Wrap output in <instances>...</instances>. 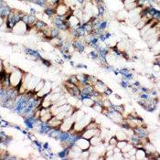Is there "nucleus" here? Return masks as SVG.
<instances>
[{"instance_id": "f03ea898", "label": "nucleus", "mask_w": 160, "mask_h": 160, "mask_svg": "<svg viewBox=\"0 0 160 160\" xmlns=\"http://www.w3.org/2000/svg\"><path fill=\"white\" fill-rule=\"evenodd\" d=\"M28 29H29V27L27 23L23 20H19L13 26V28H11V31L15 34H18V35H25V34L28 32Z\"/></svg>"}, {"instance_id": "f8f14e48", "label": "nucleus", "mask_w": 160, "mask_h": 160, "mask_svg": "<svg viewBox=\"0 0 160 160\" xmlns=\"http://www.w3.org/2000/svg\"><path fill=\"white\" fill-rule=\"evenodd\" d=\"M116 19L119 21V22H123L125 19L128 18V12L125 9H123V10H120L116 13V16H115Z\"/></svg>"}, {"instance_id": "a878e982", "label": "nucleus", "mask_w": 160, "mask_h": 160, "mask_svg": "<svg viewBox=\"0 0 160 160\" xmlns=\"http://www.w3.org/2000/svg\"><path fill=\"white\" fill-rule=\"evenodd\" d=\"M4 71V65H3V61L0 59V72Z\"/></svg>"}, {"instance_id": "a211bd4d", "label": "nucleus", "mask_w": 160, "mask_h": 160, "mask_svg": "<svg viewBox=\"0 0 160 160\" xmlns=\"http://www.w3.org/2000/svg\"><path fill=\"white\" fill-rule=\"evenodd\" d=\"M138 7V5H137V2H134V3H130V4H126L124 5V9L127 11V12H129V11L134 9L135 7Z\"/></svg>"}, {"instance_id": "4468645a", "label": "nucleus", "mask_w": 160, "mask_h": 160, "mask_svg": "<svg viewBox=\"0 0 160 160\" xmlns=\"http://www.w3.org/2000/svg\"><path fill=\"white\" fill-rule=\"evenodd\" d=\"M114 136L117 139V141H122V140H127L128 141V137L125 134L124 130H119L117 131L115 134H114Z\"/></svg>"}, {"instance_id": "20e7f679", "label": "nucleus", "mask_w": 160, "mask_h": 160, "mask_svg": "<svg viewBox=\"0 0 160 160\" xmlns=\"http://www.w3.org/2000/svg\"><path fill=\"white\" fill-rule=\"evenodd\" d=\"M75 145H77L80 149L82 151L83 150H88L89 148L91 147V144H90V141L86 138H83L82 136H79L76 138V140L74 141V144Z\"/></svg>"}, {"instance_id": "6e6552de", "label": "nucleus", "mask_w": 160, "mask_h": 160, "mask_svg": "<svg viewBox=\"0 0 160 160\" xmlns=\"http://www.w3.org/2000/svg\"><path fill=\"white\" fill-rule=\"evenodd\" d=\"M61 120L57 119L55 116H52L51 119H50L47 123V126H49L50 128H52V129H59L60 125L61 124Z\"/></svg>"}, {"instance_id": "1a4fd4ad", "label": "nucleus", "mask_w": 160, "mask_h": 160, "mask_svg": "<svg viewBox=\"0 0 160 160\" xmlns=\"http://www.w3.org/2000/svg\"><path fill=\"white\" fill-rule=\"evenodd\" d=\"M134 156H135V160H144V159H146L147 154L143 147L136 148L135 153H134Z\"/></svg>"}, {"instance_id": "5701e85b", "label": "nucleus", "mask_w": 160, "mask_h": 160, "mask_svg": "<svg viewBox=\"0 0 160 160\" xmlns=\"http://www.w3.org/2000/svg\"><path fill=\"white\" fill-rule=\"evenodd\" d=\"M128 143V141L127 140H122V141H117V144H116V146L119 148V149L121 150L122 148L126 145Z\"/></svg>"}, {"instance_id": "412c9836", "label": "nucleus", "mask_w": 160, "mask_h": 160, "mask_svg": "<svg viewBox=\"0 0 160 160\" xmlns=\"http://www.w3.org/2000/svg\"><path fill=\"white\" fill-rule=\"evenodd\" d=\"M116 144H117V139L115 138V136L113 135L111 138L109 139V141H108V145H110L114 147V146H116Z\"/></svg>"}, {"instance_id": "aec40b11", "label": "nucleus", "mask_w": 160, "mask_h": 160, "mask_svg": "<svg viewBox=\"0 0 160 160\" xmlns=\"http://www.w3.org/2000/svg\"><path fill=\"white\" fill-rule=\"evenodd\" d=\"M55 117H56L57 119H59V120L62 121L63 119H65V118H66V111L60 112L58 114H56V115H55Z\"/></svg>"}, {"instance_id": "393cba45", "label": "nucleus", "mask_w": 160, "mask_h": 160, "mask_svg": "<svg viewBox=\"0 0 160 160\" xmlns=\"http://www.w3.org/2000/svg\"><path fill=\"white\" fill-rule=\"evenodd\" d=\"M123 5H126V4H130V3H134L137 2V0H123Z\"/></svg>"}, {"instance_id": "423d86ee", "label": "nucleus", "mask_w": 160, "mask_h": 160, "mask_svg": "<svg viewBox=\"0 0 160 160\" xmlns=\"http://www.w3.org/2000/svg\"><path fill=\"white\" fill-rule=\"evenodd\" d=\"M66 23H67V25L69 27V28H76L77 27H79L80 25H82V23H81V20H80L77 17H75L74 15H71V16H69L67 18H66ZM68 28V29H69Z\"/></svg>"}, {"instance_id": "dca6fc26", "label": "nucleus", "mask_w": 160, "mask_h": 160, "mask_svg": "<svg viewBox=\"0 0 160 160\" xmlns=\"http://www.w3.org/2000/svg\"><path fill=\"white\" fill-rule=\"evenodd\" d=\"M94 109V111H95L96 113H102V109H104V106H102V104H101V102H95L94 104L93 105V107H91Z\"/></svg>"}, {"instance_id": "39448f33", "label": "nucleus", "mask_w": 160, "mask_h": 160, "mask_svg": "<svg viewBox=\"0 0 160 160\" xmlns=\"http://www.w3.org/2000/svg\"><path fill=\"white\" fill-rule=\"evenodd\" d=\"M51 91H52V83L50 82L47 81V82H45L44 86L42 87V89L39 91V93L36 94V95L39 99H42L47 94H50Z\"/></svg>"}, {"instance_id": "0eeeda50", "label": "nucleus", "mask_w": 160, "mask_h": 160, "mask_svg": "<svg viewBox=\"0 0 160 160\" xmlns=\"http://www.w3.org/2000/svg\"><path fill=\"white\" fill-rule=\"evenodd\" d=\"M94 89L96 93H98L100 94H105V93L109 89V87L102 81H99L98 80V81L96 82V83L94 85Z\"/></svg>"}, {"instance_id": "4be33fe9", "label": "nucleus", "mask_w": 160, "mask_h": 160, "mask_svg": "<svg viewBox=\"0 0 160 160\" xmlns=\"http://www.w3.org/2000/svg\"><path fill=\"white\" fill-rule=\"evenodd\" d=\"M113 159H117V160H123V153H122V152L113 153Z\"/></svg>"}, {"instance_id": "9d476101", "label": "nucleus", "mask_w": 160, "mask_h": 160, "mask_svg": "<svg viewBox=\"0 0 160 160\" xmlns=\"http://www.w3.org/2000/svg\"><path fill=\"white\" fill-rule=\"evenodd\" d=\"M81 101L83 102V104L86 107H90L91 108L93 107V105L94 104V102L95 101L94 100L93 97H91V96H83L81 98Z\"/></svg>"}, {"instance_id": "7ed1b4c3", "label": "nucleus", "mask_w": 160, "mask_h": 160, "mask_svg": "<svg viewBox=\"0 0 160 160\" xmlns=\"http://www.w3.org/2000/svg\"><path fill=\"white\" fill-rule=\"evenodd\" d=\"M74 123H75V118H74L73 115L66 117L65 119L62 120L61 124L60 125L59 129H60L61 132H68V131H70L71 129L73 128Z\"/></svg>"}, {"instance_id": "9b49d317", "label": "nucleus", "mask_w": 160, "mask_h": 160, "mask_svg": "<svg viewBox=\"0 0 160 160\" xmlns=\"http://www.w3.org/2000/svg\"><path fill=\"white\" fill-rule=\"evenodd\" d=\"M40 81L39 78H37L35 76H31L30 80L28 81V83H27V88H28V91H33V89L35 88V86L37 85V83Z\"/></svg>"}, {"instance_id": "2eb2a0df", "label": "nucleus", "mask_w": 160, "mask_h": 160, "mask_svg": "<svg viewBox=\"0 0 160 160\" xmlns=\"http://www.w3.org/2000/svg\"><path fill=\"white\" fill-rule=\"evenodd\" d=\"M68 104L67 98H66L64 95H62L58 101H57L56 102H54V104H55L56 106H62V105H65V104Z\"/></svg>"}, {"instance_id": "bb28decb", "label": "nucleus", "mask_w": 160, "mask_h": 160, "mask_svg": "<svg viewBox=\"0 0 160 160\" xmlns=\"http://www.w3.org/2000/svg\"><path fill=\"white\" fill-rule=\"evenodd\" d=\"M121 1H123V0H121Z\"/></svg>"}, {"instance_id": "6ab92c4d", "label": "nucleus", "mask_w": 160, "mask_h": 160, "mask_svg": "<svg viewBox=\"0 0 160 160\" xmlns=\"http://www.w3.org/2000/svg\"><path fill=\"white\" fill-rule=\"evenodd\" d=\"M90 154H91V152H90L89 149H88V150H83V151H82L81 156H80V159H88L89 156H90Z\"/></svg>"}, {"instance_id": "ddd939ff", "label": "nucleus", "mask_w": 160, "mask_h": 160, "mask_svg": "<svg viewBox=\"0 0 160 160\" xmlns=\"http://www.w3.org/2000/svg\"><path fill=\"white\" fill-rule=\"evenodd\" d=\"M89 141H90V144H91V146H96V145H99L104 143V140H102V138L100 135L93 136Z\"/></svg>"}, {"instance_id": "f3484780", "label": "nucleus", "mask_w": 160, "mask_h": 160, "mask_svg": "<svg viewBox=\"0 0 160 160\" xmlns=\"http://www.w3.org/2000/svg\"><path fill=\"white\" fill-rule=\"evenodd\" d=\"M44 83H45V81H43V80H40V81L37 83V85L35 86V88L33 89V93L34 94H37V93H39V91L42 89V87L44 86Z\"/></svg>"}, {"instance_id": "b1692460", "label": "nucleus", "mask_w": 160, "mask_h": 160, "mask_svg": "<svg viewBox=\"0 0 160 160\" xmlns=\"http://www.w3.org/2000/svg\"><path fill=\"white\" fill-rule=\"evenodd\" d=\"M7 18H3V17L0 16V28H1V26L4 24L5 22H7Z\"/></svg>"}, {"instance_id": "f257e3e1", "label": "nucleus", "mask_w": 160, "mask_h": 160, "mask_svg": "<svg viewBox=\"0 0 160 160\" xmlns=\"http://www.w3.org/2000/svg\"><path fill=\"white\" fill-rule=\"evenodd\" d=\"M24 76V72L18 68H15L14 70L9 73V83L10 87L12 88H18L20 83H22V79Z\"/></svg>"}]
</instances>
